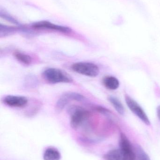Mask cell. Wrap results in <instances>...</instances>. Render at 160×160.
<instances>
[{
	"instance_id": "obj_4",
	"label": "cell",
	"mask_w": 160,
	"mask_h": 160,
	"mask_svg": "<svg viewBox=\"0 0 160 160\" xmlns=\"http://www.w3.org/2000/svg\"><path fill=\"white\" fill-rule=\"evenodd\" d=\"M125 100L128 107L132 113L138 117L145 124L148 126L150 125V121L149 118L139 103L131 97L127 95L125 96Z\"/></svg>"
},
{
	"instance_id": "obj_6",
	"label": "cell",
	"mask_w": 160,
	"mask_h": 160,
	"mask_svg": "<svg viewBox=\"0 0 160 160\" xmlns=\"http://www.w3.org/2000/svg\"><path fill=\"white\" fill-rule=\"evenodd\" d=\"M89 112L81 108H77L72 111L70 117L71 127L74 129L79 128L89 116Z\"/></svg>"
},
{
	"instance_id": "obj_10",
	"label": "cell",
	"mask_w": 160,
	"mask_h": 160,
	"mask_svg": "<svg viewBox=\"0 0 160 160\" xmlns=\"http://www.w3.org/2000/svg\"><path fill=\"white\" fill-rule=\"evenodd\" d=\"M61 156L59 151L54 148L46 149L43 155L44 160H60Z\"/></svg>"
},
{
	"instance_id": "obj_7",
	"label": "cell",
	"mask_w": 160,
	"mask_h": 160,
	"mask_svg": "<svg viewBox=\"0 0 160 160\" xmlns=\"http://www.w3.org/2000/svg\"><path fill=\"white\" fill-rule=\"evenodd\" d=\"M3 101L4 104L10 107L21 108L27 104L28 100L23 96L8 95L3 98Z\"/></svg>"
},
{
	"instance_id": "obj_1",
	"label": "cell",
	"mask_w": 160,
	"mask_h": 160,
	"mask_svg": "<svg viewBox=\"0 0 160 160\" xmlns=\"http://www.w3.org/2000/svg\"><path fill=\"white\" fill-rule=\"evenodd\" d=\"M119 149H112L103 156L105 160H136V155L132 145L129 141L120 143Z\"/></svg>"
},
{
	"instance_id": "obj_11",
	"label": "cell",
	"mask_w": 160,
	"mask_h": 160,
	"mask_svg": "<svg viewBox=\"0 0 160 160\" xmlns=\"http://www.w3.org/2000/svg\"><path fill=\"white\" fill-rule=\"evenodd\" d=\"M13 54L14 57L18 62H20L23 64L29 65L32 63V58L28 54L18 51H15Z\"/></svg>"
},
{
	"instance_id": "obj_5",
	"label": "cell",
	"mask_w": 160,
	"mask_h": 160,
	"mask_svg": "<svg viewBox=\"0 0 160 160\" xmlns=\"http://www.w3.org/2000/svg\"><path fill=\"white\" fill-rule=\"evenodd\" d=\"M85 99L84 97L81 94L73 92H66L61 96L55 105L56 111H62L66 105L72 101H82Z\"/></svg>"
},
{
	"instance_id": "obj_13",
	"label": "cell",
	"mask_w": 160,
	"mask_h": 160,
	"mask_svg": "<svg viewBox=\"0 0 160 160\" xmlns=\"http://www.w3.org/2000/svg\"><path fill=\"white\" fill-rule=\"evenodd\" d=\"M136 160H151L148 155L141 146L136 145L134 148Z\"/></svg>"
},
{
	"instance_id": "obj_3",
	"label": "cell",
	"mask_w": 160,
	"mask_h": 160,
	"mask_svg": "<svg viewBox=\"0 0 160 160\" xmlns=\"http://www.w3.org/2000/svg\"><path fill=\"white\" fill-rule=\"evenodd\" d=\"M71 68L74 72L86 77L94 78L99 74V68L93 63L79 62L73 64Z\"/></svg>"
},
{
	"instance_id": "obj_2",
	"label": "cell",
	"mask_w": 160,
	"mask_h": 160,
	"mask_svg": "<svg viewBox=\"0 0 160 160\" xmlns=\"http://www.w3.org/2000/svg\"><path fill=\"white\" fill-rule=\"evenodd\" d=\"M42 75L45 80L50 83H70L72 81L68 74L59 68H47L44 70Z\"/></svg>"
},
{
	"instance_id": "obj_9",
	"label": "cell",
	"mask_w": 160,
	"mask_h": 160,
	"mask_svg": "<svg viewBox=\"0 0 160 160\" xmlns=\"http://www.w3.org/2000/svg\"><path fill=\"white\" fill-rule=\"evenodd\" d=\"M102 83L105 88L110 90H116L119 88V81L113 76H107L102 79Z\"/></svg>"
},
{
	"instance_id": "obj_8",
	"label": "cell",
	"mask_w": 160,
	"mask_h": 160,
	"mask_svg": "<svg viewBox=\"0 0 160 160\" xmlns=\"http://www.w3.org/2000/svg\"><path fill=\"white\" fill-rule=\"evenodd\" d=\"M33 27L36 29H47L55 30L67 33L70 32V30L67 27L58 26L47 22H37L33 25Z\"/></svg>"
},
{
	"instance_id": "obj_12",
	"label": "cell",
	"mask_w": 160,
	"mask_h": 160,
	"mask_svg": "<svg viewBox=\"0 0 160 160\" xmlns=\"http://www.w3.org/2000/svg\"><path fill=\"white\" fill-rule=\"evenodd\" d=\"M110 102L114 107L116 111L120 114L123 115L125 113V108L120 100L116 97L110 96L108 98Z\"/></svg>"
},
{
	"instance_id": "obj_14",
	"label": "cell",
	"mask_w": 160,
	"mask_h": 160,
	"mask_svg": "<svg viewBox=\"0 0 160 160\" xmlns=\"http://www.w3.org/2000/svg\"><path fill=\"white\" fill-rule=\"evenodd\" d=\"M157 114L158 117L160 121V105L158 106L157 108Z\"/></svg>"
}]
</instances>
